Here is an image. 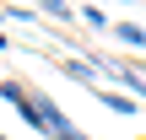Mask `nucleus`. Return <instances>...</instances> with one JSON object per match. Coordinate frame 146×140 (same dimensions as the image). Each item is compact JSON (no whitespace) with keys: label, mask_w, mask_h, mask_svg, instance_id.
<instances>
[{"label":"nucleus","mask_w":146,"mask_h":140,"mask_svg":"<svg viewBox=\"0 0 146 140\" xmlns=\"http://www.w3.org/2000/svg\"><path fill=\"white\" fill-rule=\"evenodd\" d=\"M38 16H49V22H70V0H43Z\"/></svg>","instance_id":"nucleus-4"},{"label":"nucleus","mask_w":146,"mask_h":140,"mask_svg":"<svg viewBox=\"0 0 146 140\" xmlns=\"http://www.w3.org/2000/svg\"><path fill=\"white\" fill-rule=\"evenodd\" d=\"M5 16H11V11H5V5H0V22H5Z\"/></svg>","instance_id":"nucleus-9"},{"label":"nucleus","mask_w":146,"mask_h":140,"mask_svg":"<svg viewBox=\"0 0 146 140\" xmlns=\"http://www.w3.org/2000/svg\"><path fill=\"white\" fill-rule=\"evenodd\" d=\"M108 70H119V76H125V86H130L135 97H146V76H135L130 65H108Z\"/></svg>","instance_id":"nucleus-6"},{"label":"nucleus","mask_w":146,"mask_h":140,"mask_svg":"<svg viewBox=\"0 0 146 140\" xmlns=\"http://www.w3.org/2000/svg\"><path fill=\"white\" fill-rule=\"evenodd\" d=\"M81 22H87L92 32H103V27H114V22H108V11H98V5H81Z\"/></svg>","instance_id":"nucleus-5"},{"label":"nucleus","mask_w":146,"mask_h":140,"mask_svg":"<svg viewBox=\"0 0 146 140\" xmlns=\"http://www.w3.org/2000/svg\"><path fill=\"white\" fill-rule=\"evenodd\" d=\"M114 38L125 49H146V27H135V22H114Z\"/></svg>","instance_id":"nucleus-2"},{"label":"nucleus","mask_w":146,"mask_h":140,"mask_svg":"<svg viewBox=\"0 0 146 140\" xmlns=\"http://www.w3.org/2000/svg\"><path fill=\"white\" fill-rule=\"evenodd\" d=\"M0 49H11V43H5V32H0Z\"/></svg>","instance_id":"nucleus-8"},{"label":"nucleus","mask_w":146,"mask_h":140,"mask_svg":"<svg viewBox=\"0 0 146 140\" xmlns=\"http://www.w3.org/2000/svg\"><path fill=\"white\" fill-rule=\"evenodd\" d=\"M0 86H5V76H0Z\"/></svg>","instance_id":"nucleus-10"},{"label":"nucleus","mask_w":146,"mask_h":140,"mask_svg":"<svg viewBox=\"0 0 146 140\" xmlns=\"http://www.w3.org/2000/svg\"><path fill=\"white\" fill-rule=\"evenodd\" d=\"M60 140H87V135H81V129H65V135H60Z\"/></svg>","instance_id":"nucleus-7"},{"label":"nucleus","mask_w":146,"mask_h":140,"mask_svg":"<svg viewBox=\"0 0 146 140\" xmlns=\"http://www.w3.org/2000/svg\"><path fill=\"white\" fill-rule=\"evenodd\" d=\"M60 70H65L70 81H81L87 92H98V65H92V59H60Z\"/></svg>","instance_id":"nucleus-1"},{"label":"nucleus","mask_w":146,"mask_h":140,"mask_svg":"<svg viewBox=\"0 0 146 140\" xmlns=\"http://www.w3.org/2000/svg\"><path fill=\"white\" fill-rule=\"evenodd\" d=\"M98 103L114 108V113H135V97H125V92H98Z\"/></svg>","instance_id":"nucleus-3"}]
</instances>
